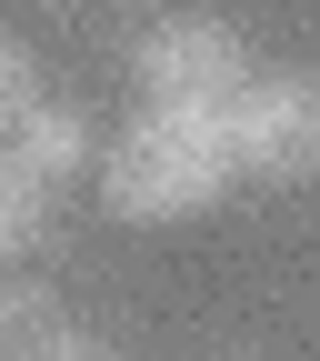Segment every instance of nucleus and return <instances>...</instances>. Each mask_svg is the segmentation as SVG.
Segmentation results:
<instances>
[{
  "label": "nucleus",
  "instance_id": "6",
  "mask_svg": "<svg viewBox=\"0 0 320 361\" xmlns=\"http://www.w3.org/2000/svg\"><path fill=\"white\" fill-rule=\"evenodd\" d=\"M51 331H60V291L51 281H11V291H0V361L40 351Z\"/></svg>",
  "mask_w": 320,
  "mask_h": 361
},
{
  "label": "nucleus",
  "instance_id": "3",
  "mask_svg": "<svg viewBox=\"0 0 320 361\" xmlns=\"http://www.w3.org/2000/svg\"><path fill=\"white\" fill-rule=\"evenodd\" d=\"M231 161L250 180H310L320 171V80L310 71H250L231 111Z\"/></svg>",
  "mask_w": 320,
  "mask_h": 361
},
{
  "label": "nucleus",
  "instance_id": "5",
  "mask_svg": "<svg viewBox=\"0 0 320 361\" xmlns=\"http://www.w3.org/2000/svg\"><path fill=\"white\" fill-rule=\"evenodd\" d=\"M51 211H60V191L0 151V261H30L40 241H51Z\"/></svg>",
  "mask_w": 320,
  "mask_h": 361
},
{
  "label": "nucleus",
  "instance_id": "2",
  "mask_svg": "<svg viewBox=\"0 0 320 361\" xmlns=\"http://www.w3.org/2000/svg\"><path fill=\"white\" fill-rule=\"evenodd\" d=\"M130 80H141L151 111H231L241 90H250V51H241L231 20H210V11H170V20L141 30Z\"/></svg>",
  "mask_w": 320,
  "mask_h": 361
},
{
  "label": "nucleus",
  "instance_id": "4",
  "mask_svg": "<svg viewBox=\"0 0 320 361\" xmlns=\"http://www.w3.org/2000/svg\"><path fill=\"white\" fill-rule=\"evenodd\" d=\"M11 161H20V171H40L51 191H70V180H80L90 161H101V151H90V111H80V101H40V111L20 121Z\"/></svg>",
  "mask_w": 320,
  "mask_h": 361
},
{
  "label": "nucleus",
  "instance_id": "8",
  "mask_svg": "<svg viewBox=\"0 0 320 361\" xmlns=\"http://www.w3.org/2000/svg\"><path fill=\"white\" fill-rule=\"evenodd\" d=\"M20 361H120V351H110L101 331H70V322H60L51 341H40V351H20Z\"/></svg>",
  "mask_w": 320,
  "mask_h": 361
},
{
  "label": "nucleus",
  "instance_id": "7",
  "mask_svg": "<svg viewBox=\"0 0 320 361\" xmlns=\"http://www.w3.org/2000/svg\"><path fill=\"white\" fill-rule=\"evenodd\" d=\"M40 101H51V90H40V51H30V40H11V30H0V151L20 141V121H30Z\"/></svg>",
  "mask_w": 320,
  "mask_h": 361
},
{
  "label": "nucleus",
  "instance_id": "1",
  "mask_svg": "<svg viewBox=\"0 0 320 361\" xmlns=\"http://www.w3.org/2000/svg\"><path fill=\"white\" fill-rule=\"evenodd\" d=\"M231 121L220 111H141L101 151V201L120 221H191L231 191Z\"/></svg>",
  "mask_w": 320,
  "mask_h": 361
}]
</instances>
